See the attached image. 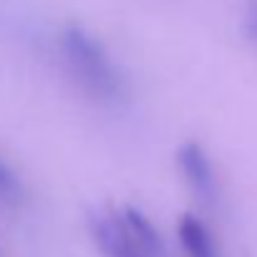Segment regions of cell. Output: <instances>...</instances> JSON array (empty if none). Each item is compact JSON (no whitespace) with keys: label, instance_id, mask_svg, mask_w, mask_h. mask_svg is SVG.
Returning <instances> with one entry per match:
<instances>
[{"label":"cell","instance_id":"6da1fadb","mask_svg":"<svg viewBox=\"0 0 257 257\" xmlns=\"http://www.w3.org/2000/svg\"><path fill=\"white\" fill-rule=\"evenodd\" d=\"M60 65L75 87L100 105H122L130 83L110 48L85 25L65 23L55 35Z\"/></svg>","mask_w":257,"mask_h":257},{"label":"cell","instance_id":"7a4b0ae2","mask_svg":"<svg viewBox=\"0 0 257 257\" xmlns=\"http://www.w3.org/2000/svg\"><path fill=\"white\" fill-rule=\"evenodd\" d=\"M87 230L102 257H168L158 225L133 205L90 212Z\"/></svg>","mask_w":257,"mask_h":257},{"label":"cell","instance_id":"3957f363","mask_svg":"<svg viewBox=\"0 0 257 257\" xmlns=\"http://www.w3.org/2000/svg\"><path fill=\"white\" fill-rule=\"evenodd\" d=\"M175 165H177L182 182L187 185L190 195L205 210L215 212L222 200V187H220V177H217L215 163H212L207 148L197 140L180 143L175 150Z\"/></svg>","mask_w":257,"mask_h":257},{"label":"cell","instance_id":"277c9868","mask_svg":"<svg viewBox=\"0 0 257 257\" xmlns=\"http://www.w3.org/2000/svg\"><path fill=\"white\" fill-rule=\"evenodd\" d=\"M177 240L187 257H222L212 230L195 212H182L177 217Z\"/></svg>","mask_w":257,"mask_h":257},{"label":"cell","instance_id":"5b68a950","mask_svg":"<svg viewBox=\"0 0 257 257\" xmlns=\"http://www.w3.org/2000/svg\"><path fill=\"white\" fill-rule=\"evenodd\" d=\"M25 197H28V190H25L20 172L0 155V205L18 210V207H23Z\"/></svg>","mask_w":257,"mask_h":257},{"label":"cell","instance_id":"8992f818","mask_svg":"<svg viewBox=\"0 0 257 257\" xmlns=\"http://www.w3.org/2000/svg\"><path fill=\"white\" fill-rule=\"evenodd\" d=\"M242 28H245V35L257 45V0L247 3L245 15H242Z\"/></svg>","mask_w":257,"mask_h":257}]
</instances>
